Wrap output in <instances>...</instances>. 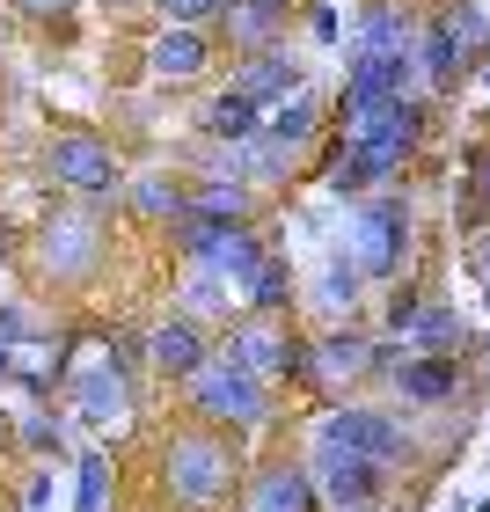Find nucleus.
I'll use <instances>...</instances> for the list:
<instances>
[{"instance_id": "obj_27", "label": "nucleus", "mask_w": 490, "mask_h": 512, "mask_svg": "<svg viewBox=\"0 0 490 512\" xmlns=\"http://www.w3.org/2000/svg\"><path fill=\"white\" fill-rule=\"evenodd\" d=\"M81 410L88 417H125V381L118 374H88L81 381Z\"/></svg>"}, {"instance_id": "obj_23", "label": "nucleus", "mask_w": 490, "mask_h": 512, "mask_svg": "<svg viewBox=\"0 0 490 512\" xmlns=\"http://www.w3.org/2000/svg\"><path fill=\"white\" fill-rule=\"evenodd\" d=\"M191 220H213V227H242V213H249V191L242 183H198V198L183 205Z\"/></svg>"}, {"instance_id": "obj_34", "label": "nucleus", "mask_w": 490, "mask_h": 512, "mask_svg": "<svg viewBox=\"0 0 490 512\" xmlns=\"http://www.w3.org/2000/svg\"><path fill=\"white\" fill-rule=\"evenodd\" d=\"M220 300H227L220 278H198V286H191V308H220Z\"/></svg>"}, {"instance_id": "obj_16", "label": "nucleus", "mask_w": 490, "mask_h": 512, "mask_svg": "<svg viewBox=\"0 0 490 512\" xmlns=\"http://www.w3.org/2000/svg\"><path fill=\"white\" fill-rule=\"evenodd\" d=\"M103 256V235L88 220H52L44 227V271H59V278H74V271H88Z\"/></svg>"}, {"instance_id": "obj_13", "label": "nucleus", "mask_w": 490, "mask_h": 512, "mask_svg": "<svg viewBox=\"0 0 490 512\" xmlns=\"http://www.w3.org/2000/svg\"><path fill=\"white\" fill-rule=\"evenodd\" d=\"M315 132H322V103L300 88V96H286V103L264 110V132H256V139H264V147H278V154H300Z\"/></svg>"}, {"instance_id": "obj_37", "label": "nucleus", "mask_w": 490, "mask_h": 512, "mask_svg": "<svg viewBox=\"0 0 490 512\" xmlns=\"http://www.w3.org/2000/svg\"><path fill=\"white\" fill-rule=\"evenodd\" d=\"M483 88H490V74H483Z\"/></svg>"}, {"instance_id": "obj_20", "label": "nucleus", "mask_w": 490, "mask_h": 512, "mask_svg": "<svg viewBox=\"0 0 490 512\" xmlns=\"http://www.w3.org/2000/svg\"><path fill=\"white\" fill-rule=\"evenodd\" d=\"M242 293H249V308H256V315H286V308H293V264L271 249L264 264L242 278Z\"/></svg>"}, {"instance_id": "obj_17", "label": "nucleus", "mask_w": 490, "mask_h": 512, "mask_svg": "<svg viewBox=\"0 0 490 512\" xmlns=\"http://www.w3.org/2000/svg\"><path fill=\"white\" fill-rule=\"evenodd\" d=\"M147 59H154L161 81H198L205 59H213V37H205V30H161Z\"/></svg>"}, {"instance_id": "obj_15", "label": "nucleus", "mask_w": 490, "mask_h": 512, "mask_svg": "<svg viewBox=\"0 0 490 512\" xmlns=\"http://www.w3.org/2000/svg\"><path fill=\"white\" fill-rule=\"evenodd\" d=\"M293 0H235L220 22H227V44H242V52H271V37L286 30Z\"/></svg>"}, {"instance_id": "obj_1", "label": "nucleus", "mask_w": 490, "mask_h": 512, "mask_svg": "<svg viewBox=\"0 0 490 512\" xmlns=\"http://www.w3.org/2000/svg\"><path fill=\"white\" fill-rule=\"evenodd\" d=\"M417 139H425V103H388L373 110V118H352L344 125V147L330 154V169H322V183H330L337 198H359L366 183H388L403 176V161L417 154Z\"/></svg>"}, {"instance_id": "obj_5", "label": "nucleus", "mask_w": 490, "mask_h": 512, "mask_svg": "<svg viewBox=\"0 0 490 512\" xmlns=\"http://www.w3.org/2000/svg\"><path fill=\"white\" fill-rule=\"evenodd\" d=\"M403 249H410V205L403 198H366L359 205V220H352V271L359 278H395L403 271Z\"/></svg>"}, {"instance_id": "obj_26", "label": "nucleus", "mask_w": 490, "mask_h": 512, "mask_svg": "<svg viewBox=\"0 0 490 512\" xmlns=\"http://www.w3.org/2000/svg\"><path fill=\"white\" fill-rule=\"evenodd\" d=\"M461 337V315L454 308H425L410 322V337H403V352H447V344Z\"/></svg>"}, {"instance_id": "obj_32", "label": "nucleus", "mask_w": 490, "mask_h": 512, "mask_svg": "<svg viewBox=\"0 0 490 512\" xmlns=\"http://www.w3.org/2000/svg\"><path fill=\"white\" fill-rule=\"evenodd\" d=\"M469 198L490 213V147H476V183H469Z\"/></svg>"}, {"instance_id": "obj_9", "label": "nucleus", "mask_w": 490, "mask_h": 512, "mask_svg": "<svg viewBox=\"0 0 490 512\" xmlns=\"http://www.w3.org/2000/svg\"><path fill=\"white\" fill-rule=\"evenodd\" d=\"M44 176L66 183V191H118L125 183L110 139H96V132H59L52 147H44Z\"/></svg>"}, {"instance_id": "obj_31", "label": "nucleus", "mask_w": 490, "mask_h": 512, "mask_svg": "<svg viewBox=\"0 0 490 512\" xmlns=\"http://www.w3.org/2000/svg\"><path fill=\"white\" fill-rule=\"evenodd\" d=\"M74 512H103V454L81 461V505Z\"/></svg>"}, {"instance_id": "obj_30", "label": "nucleus", "mask_w": 490, "mask_h": 512, "mask_svg": "<svg viewBox=\"0 0 490 512\" xmlns=\"http://www.w3.org/2000/svg\"><path fill=\"white\" fill-rule=\"evenodd\" d=\"M417 315H425V293H417V286L388 293V330H403V337H410V322H417Z\"/></svg>"}, {"instance_id": "obj_18", "label": "nucleus", "mask_w": 490, "mask_h": 512, "mask_svg": "<svg viewBox=\"0 0 490 512\" xmlns=\"http://www.w3.org/2000/svg\"><path fill=\"white\" fill-rule=\"evenodd\" d=\"M198 125H205V139H227V147H249L256 132H264V110H256L249 96H235V88H227V96H213L198 110Z\"/></svg>"}, {"instance_id": "obj_21", "label": "nucleus", "mask_w": 490, "mask_h": 512, "mask_svg": "<svg viewBox=\"0 0 490 512\" xmlns=\"http://www.w3.org/2000/svg\"><path fill=\"white\" fill-rule=\"evenodd\" d=\"M264 256H271V242H264V235H249V227H227L205 264H213V278H235V286H242V278L264 264Z\"/></svg>"}, {"instance_id": "obj_2", "label": "nucleus", "mask_w": 490, "mask_h": 512, "mask_svg": "<svg viewBox=\"0 0 490 512\" xmlns=\"http://www.w3.org/2000/svg\"><path fill=\"white\" fill-rule=\"evenodd\" d=\"M161 491L176 505H220L235 491V454H227L220 432H176L169 447H161Z\"/></svg>"}, {"instance_id": "obj_6", "label": "nucleus", "mask_w": 490, "mask_h": 512, "mask_svg": "<svg viewBox=\"0 0 490 512\" xmlns=\"http://www.w3.org/2000/svg\"><path fill=\"white\" fill-rule=\"evenodd\" d=\"M300 469H308L315 498L330 505V512H366V505H381V483H388V469H373V461L330 447V439H315V454L300 461Z\"/></svg>"}, {"instance_id": "obj_3", "label": "nucleus", "mask_w": 490, "mask_h": 512, "mask_svg": "<svg viewBox=\"0 0 490 512\" xmlns=\"http://www.w3.org/2000/svg\"><path fill=\"white\" fill-rule=\"evenodd\" d=\"M183 403H191V417L205 432H249V425H264L271 417V395L264 381H249L242 366H227V359H205L191 381H183Z\"/></svg>"}, {"instance_id": "obj_19", "label": "nucleus", "mask_w": 490, "mask_h": 512, "mask_svg": "<svg viewBox=\"0 0 490 512\" xmlns=\"http://www.w3.org/2000/svg\"><path fill=\"white\" fill-rule=\"evenodd\" d=\"M308 374L315 381H359V374H373V344L366 337H322V344H308Z\"/></svg>"}, {"instance_id": "obj_22", "label": "nucleus", "mask_w": 490, "mask_h": 512, "mask_svg": "<svg viewBox=\"0 0 490 512\" xmlns=\"http://www.w3.org/2000/svg\"><path fill=\"white\" fill-rule=\"evenodd\" d=\"M417 74H425L432 88H454L461 81V59H454V15H439L425 30V52H417Z\"/></svg>"}, {"instance_id": "obj_14", "label": "nucleus", "mask_w": 490, "mask_h": 512, "mask_svg": "<svg viewBox=\"0 0 490 512\" xmlns=\"http://www.w3.org/2000/svg\"><path fill=\"white\" fill-rule=\"evenodd\" d=\"M147 366H154V374H169V381H191L198 366H205V337H198L183 315L161 322V330L147 337Z\"/></svg>"}, {"instance_id": "obj_24", "label": "nucleus", "mask_w": 490, "mask_h": 512, "mask_svg": "<svg viewBox=\"0 0 490 512\" xmlns=\"http://www.w3.org/2000/svg\"><path fill=\"white\" fill-rule=\"evenodd\" d=\"M359 52H410V37H403V22H395L388 0H373L359 15Z\"/></svg>"}, {"instance_id": "obj_36", "label": "nucleus", "mask_w": 490, "mask_h": 512, "mask_svg": "<svg viewBox=\"0 0 490 512\" xmlns=\"http://www.w3.org/2000/svg\"><path fill=\"white\" fill-rule=\"evenodd\" d=\"M366 512H381V505H366Z\"/></svg>"}, {"instance_id": "obj_25", "label": "nucleus", "mask_w": 490, "mask_h": 512, "mask_svg": "<svg viewBox=\"0 0 490 512\" xmlns=\"http://www.w3.org/2000/svg\"><path fill=\"white\" fill-rule=\"evenodd\" d=\"M315 300H322L330 315H344V308L359 300V271H352V256H330V264L315 271Z\"/></svg>"}, {"instance_id": "obj_8", "label": "nucleus", "mask_w": 490, "mask_h": 512, "mask_svg": "<svg viewBox=\"0 0 490 512\" xmlns=\"http://www.w3.org/2000/svg\"><path fill=\"white\" fill-rule=\"evenodd\" d=\"M227 366H242L249 381H264V374H308V344H300L278 315H256V322H235L227 330Z\"/></svg>"}, {"instance_id": "obj_33", "label": "nucleus", "mask_w": 490, "mask_h": 512, "mask_svg": "<svg viewBox=\"0 0 490 512\" xmlns=\"http://www.w3.org/2000/svg\"><path fill=\"white\" fill-rule=\"evenodd\" d=\"M469 271L483 278V293H490V235H476V242H469Z\"/></svg>"}, {"instance_id": "obj_12", "label": "nucleus", "mask_w": 490, "mask_h": 512, "mask_svg": "<svg viewBox=\"0 0 490 512\" xmlns=\"http://www.w3.org/2000/svg\"><path fill=\"white\" fill-rule=\"evenodd\" d=\"M235 96H249L256 110L300 96V59H293V52H278V44H271V52H249V59H242V74H235Z\"/></svg>"}, {"instance_id": "obj_28", "label": "nucleus", "mask_w": 490, "mask_h": 512, "mask_svg": "<svg viewBox=\"0 0 490 512\" xmlns=\"http://www.w3.org/2000/svg\"><path fill=\"white\" fill-rule=\"evenodd\" d=\"M161 15H169V30H205L213 15H227L235 0H154Z\"/></svg>"}, {"instance_id": "obj_11", "label": "nucleus", "mask_w": 490, "mask_h": 512, "mask_svg": "<svg viewBox=\"0 0 490 512\" xmlns=\"http://www.w3.org/2000/svg\"><path fill=\"white\" fill-rule=\"evenodd\" d=\"M242 512H322V498H315V483H308L300 461H271V469L249 476V505Z\"/></svg>"}, {"instance_id": "obj_4", "label": "nucleus", "mask_w": 490, "mask_h": 512, "mask_svg": "<svg viewBox=\"0 0 490 512\" xmlns=\"http://www.w3.org/2000/svg\"><path fill=\"white\" fill-rule=\"evenodd\" d=\"M322 439L344 447V454H359V461H373V469H403V461L417 454L410 425L395 410H381V403H337L330 417H322Z\"/></svg>"}, {"instance_id": "obj_35", "label": "nucleus", "mask_w": 490, "mask_h": 512, "mask_svg": "<svg viewBox=\"0 0 490 512\" xmlns=\"http://www.w3.org/2000/svg\"><path fill=\"white\" fill-rule=\"evenodd\" d=\"M15 8H22V15H66L74 0H15Z\"/></svg>"}, {"instance_id": "obj_29", "label": "nucleus", "mask_w": 490, "mask_h": 512, "mask_svg": "<svg viewBox=\"0 0 490 512\" xmlns=\"http://www.w3.org/2000/svg\"><path fill=\"white\" fill-rule=\"evenodd\" d=\"M132 198H139V213H154V220H183V198L169 191V183H139Z\"/></svg>"}, {"instance_id": "obj_7", "label": "nucleus", "mask_w": 490, "mask_h": 512, "mask_svg": "<svg viewBox=\"0 0 490 512\" xmlns=\"http://www.w3.org/2000/svg\"><path fill=\"white\" fill-rule=\"evenodd\" d=\"M410 81H417V52H352V66H344V125L403 103Z\"/></svg>"}, {"instance_id": "obj_10", "label": "nucleus", "mask_w": 490, "mask_h": 512, "mask_svg": "<svg viewBox=\"0 0 490 512\" xmlns=\"http://www.w3.org/2000/svg\"><path fill=\"white\" fill-rule=\"evenodd\" d=\"M388 381H395V395H403L410 410H447L461 395V359L454 352H403L388 366Z\"/></svg>"}]
</instances>
